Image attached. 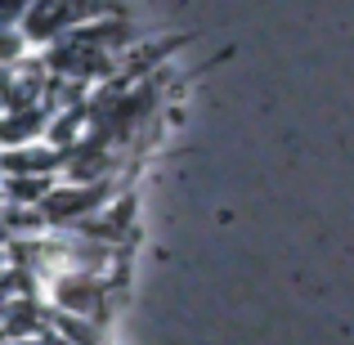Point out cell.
<instances>
[{"mask_svg":"<svg viewBox=\"0 0 354 345\" xmlns=\"http://www.w3.org/2000/svg\"><path fill=\"white\" fill-rule=\"evenodd\" d=\"M27 59V41L18 27H0V68H14Z\"/></svg>","mask_w":354,"mask_h":345,"instance_id":"obj_3","label":"cell"},{"mask_svg":"<svg viewBox=\"0 0 354 345\" xmlns=\"http://www.w3.org/2000/svg\"><path fill=\"white\" fill-rule=\"evenodd\" d=\"M95 18V9H90V0H32L23 14V23H18V32H23L27 45H54L63 41L68 32H77L81 23H90Z\"/></svg>","mask_w":354,"mask_h":345,"instance_id":"obj_1","label":"cell"},{"mask_svg":"<svg viewBox=\"0 0 354 345\" xmlns=\"http://www.w3.org/2000/svg\"><path fill=\"white\" fill-rule=\"evenodd\" d=\"M27 5H32V0H0V27H14V23H23Z\"/></svg>","mask_w":354,"mask_h":345,"instance_id":"obj_4","label":"cell"},{"mask_svg":"<svg viewBox=\"0 0 354 345\" xmlns=\"http://www.w3.org/2000/svg\"><path fill=\"white\" fill-rule=\"evenodd\" d=\"M50 113L45 108H9L0 113V148H27L32 139L45 135Z\"/></svg>","mask_w":354,"mask_h":345,"instance_id":"obj_2","label":"cell"}]
</instances>
